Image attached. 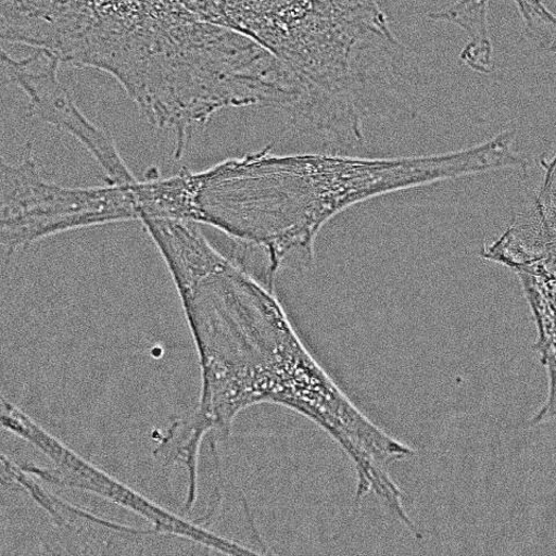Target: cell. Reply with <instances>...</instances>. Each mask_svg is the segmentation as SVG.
I'll return each instance as SVG.
<instances>
[{
  "label": "cell",
  "mask_w": 556,
  "mask_h": 556,
  "mask_svg": "<svg viewBox=\"0 0 556 556\" xmlns=\"http://www.w3.org/2000/svg\"><path fill=\"white\" fill-rule=\"evenodd\" d=\"M463 174L455 151L380 159L263 149L147 180L142 203L150 217L194 222L252 243L275 285L282 270L315 264L318 235L346 208Z\"/></svg>",
  "instance_id": "obj_1"
},
{
  "label": "cell",
  "mask_w": 556,
  "mask_h": 556,
  "mask_svg": "<svg viewBox=\"0 0 556 556\" xmlns=\"http://www.w3.org/2000/svg\"><path fill=\"white\" fill-rule=\"evenodd\" d=\"M92 66L173 138L177 163L224 112H255L278 127L300 103L298 80L282 61L186 2L119 3L99 33Z\"/></svg>",
  "instance_id": "obj_2"
},
{
  "label": "cell",
  "mask_w": 556,
  "mask_h": 556,
  "mask_svg": "<svg viewBox=\"0 0 556 556\" xmlns=\"http://www.w3.org/2000/svg\"><path fill=\"white\" fill-rule=\"evenodd\" d=\"M166 267L197 348L201 391L197 407L173 421L174 441L213 458L238 415L274 402L294 329L276 291L255 280L205 237L185 240Z\"/></svg>",
  "instance_id": "obj_3"
},
{
  "label": "cell",
  "mask_w": 556,
  "mask_h": 556,
  "mask_svg": "<svg viewBox=\"0 0 556 556\" xmlns=\"http://www.w3.org/2000/svg\"><path fill=\"white\" fill-rule=\"evenodd\" d=\"M202 20L247 35L370 130L414 121L425 77L374 2H203Z\"/></svg>",
  "instance_id": "obj_4"
},
{
  "label": "cell",
  "mask_w": 556,
  "mask_h": 556,
  "mask_svg": "<svg viewBox=\"0 0 556 556\" xmlns=\"http://www.w3.org/2000/svg\"><path fill=\"white\" fill-rule=\"evenodd\" d=\"M0 169L4 268L35 241L90 226L138 220L134 184L74 188L50 182L41 176L30 144L21 163L3 160Z\"/></svg>",
  "instance_id": "obj_5"
},
{
  "label": "cell",
  "mask_w": 556,
  "mask_h": 556,
  "mask_svg": "<svg viewBox=\"0 0 556 556\" xmlns=\"http://www.w3.org/2000/svg\"><path fill=\"white\" fill-rule=\"evenodd\" d=\"M2 425L15 437L37 447L49 459L50 467L31 463L21 464L27 473L41 482L59 489L97 495L148 520L154 530L201 547L228 555L257 554L254 548L233 539L222 536L197 520H189L163 508L161 504L102 471L101 468L87 462L73 448L52 437L5 397L2 399Z\"/></svg>",
  "instance_id": "obj_6"
},
{
  "label": "cell",
  "mask_w": 556,
  "mask_h": 556,
  "mask_svg": "<svg viewBox=\"0 0 556 556\" xmlns=\"http://www.w3.org/2000/svg\"><path fill=\"white\" fill-rule=\"evenodd\" d=\"M2 67L4 76L28 98V114L77 139L101 167L108 185L127 186L138 181L122 159L113 137L86 117L61 83L59 60L43 50L14 59L3 49Z\"/></svg>",
  "instance_id": "obj_7"
},
{
  "label": "cell",
  "mask_w": 556,
  "mask_h": 556,
  "mask_svg": "<svg viewBox=\"0 0 556 556\" xmlns=\"http://www.w3.org/2000/svg\"><path fill=\"white\" fill-rule=\"evenodd\" d=\"M2 481L11 490L23 491L49 516L58 530L55 547L63 548L65 554H143L154 542L170 536L153 528L137 529L117 523L68 503L49 492L43 482L5 455Z\"/></svg>",
  "instance_id": "obj_8"
},
{
  "label": "cell",
  "mask_w": 556,
  "mask_h": 556,
  "mask_svg": "<svg viewBox=\"0 0 556 556\" xmlns=\"http://www.w3.org/2000/svg\"><path fill=\"white\" fill-rule=\"evenodd\" d=\"M543 181L536 193L516 214L510 225L479 255L513 273L545 261H556L555 154L541 159Z\"/></svg>",
  "instance_id": "obj_9"
},
{
  "label": "cell",
  "mask_w": 556,
  "mask_h": 556,
  "mask_svg": "<svg viewBox=\"0 0 556 556\" xmlns=\"http://www.w3.org/2000/svg\"><path fill=\"white\" fill-rule=\"evenodd\" d=\"M490 3H454L438 12H430L432 22H445L463 28L468 43L462 50L460 61L479 74L489 75L494 70V50L489 26Z\"/></svg>",
  "instance_id": "obj_10"
},
{
  "label": "cell",
  "mask_w": 556,
  "mask_h": 556,
  "mask_svg": "<svg viewBox=\"0 0 556 556\" xmlns=\"http://www.w3.org/2000/svg\"><path fill=\"white\" fill-rule=\"evenodd\" d=\"M525 24L527 38L541 50L555 52L556 20L541 2L514 3Z\"/></svg>",
  "instance_id": "obj_11"
}]
</instances>
